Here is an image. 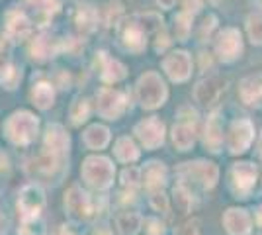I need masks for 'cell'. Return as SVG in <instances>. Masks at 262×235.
Returning <instances> with one entry per match:
<instances>
[{"mask_svg": "<svg viewBox=\"0 0 262 235\" xmlns=\"http://www.w3.org/2000/svg\"><path fill=\"white\" fill-rule=\"evenodd\" d=\"M157 4H159L161 8H164V10H170L176 4V0H157Z\"/></svg>", "mask_w": 262, "mask_h": 235, "instance_id": "obj_45", "label": "cell"}, {"mask_svg": "<svg viewBox=\"0 0 262 235\" xmlns=\"http://www.w3.org/2000/svg\"><path fill=\"white\" fill-rule=\"evenodd\" d=\"M80 175H82V180L86 182L88 186H92L96 190H106L114 182L116 167H114V163L110 161L108 157L92 155L84 159Z\"/></svg>", "mask_w": 262, "mask_h": 235, "instance_id": "obj_2", "label": "cell"}, {"mask_svg": "<svg viewBox=\"0 0 262 235\" xmlns=\"http://www.w3.org/2000/svg\"><path fill=\"white\" fill-rule=\"evenodd\" d=\"M254 139V123L249 118H237L231 122L227 135H225V147L231 155H243L247 153Z\"/></svg>", "mask_w": 262, "mask_h": 235, "instance_id": "obj_6", "label": "cell"}, {"mask_svg": "<svg viewBox=\"0 0 262 235\" xmlns=\"http://www.w3.org/2000/svg\"><path fill=\"white\" fill-rule=\"evenodd\" d=\"M215 53L219 61L233 63L243 53V35L237 28H223L215 39Z\"/></svg>", "mask_w": 262, "mask_h": 235, "instance_id": "obj_9", "label": "cell"}, {"mask_svg": "<svg viewBox=\"0 0 262 235\" xmlns=\"http://www.w3.org/2000/svg\"><path fill=\"white\" fill-rule=\"evenodd\" d=\"M75 24H77L80 34H92L96 30V26H98V10L94 6H90V4L80 6L77 14H75Z\"/></svg>", "mask_w": 262, "mask_h": 235, "instance_id": "obj_25", "label": "cell"}, {"mask_svg": "<svg viewBox=\"0 0 262 235\" xmlns=\"http://www.w3.org/2000/svg\"><path fill=\"white\" fill-rule=\"evenodd\" d=\"M26 6H32L33 12V20L39 24V26H45L47 20L59 12V0H26Z\"/></svg>", "mask_w": 262, "mask_h": 235, "instance_id": "obj_24", "label": "cell"}, {"mask_svg": "<svg viewBox=\"0 0 262 235\" xmlns=\"http://www.w3.org/2000/svg\"><path fill=\"white\" fill-rule=\"evenodd\" d=\"M45 145L55 155H65L71 147V137L65 132L63 125L59 123H49L45 132Z\"/></svg>", "mask_w": 262, "mask_h": 235, "instance_id": "obj_19", "label": "cell"}, {"mask_svg": "<svg viewBox=\"0 0 262 235\" xmlns=\"http://www.w3.org/2000/svg\"><path fill=\"white\" fill-rule=\"evenodd\" d=\"M121 12H123V8H121V2H118V0H112V2H108V6H106V26H116V24L120 22V16Z\"/></svg>", "mask_w": 262, "mask_h": 235, "instance_id": "obj_39", "label": "cell"}, {"mask_svg": "<svg viewBox=\"0 0 262 235\" xmlns=\"http://www.w3.org/2000/svg\"><path fill=\"white\" fill-rule=\"evenodd\" d=\"M59 163H61V155H55L47 149L43 153H39L28 165V173L33 175V177H51L59 168Z\"/></svg>", "mask_w": 262, "mask_h": 235, "instance_id": "obj_20", "label": "cell"}, {"mask_svg": "<svg viewBox=\"0 0 262 235\" xmlns=\"http://www.w3.org/2000/svg\"><path fill=\"white\" fill-rule=\"evenodd\" d=\"M88 114H90V104L86 98H82V96L75 98V102L71 104V110H69L71 122L75 125H82L88 120Z\"/></svg>", "mask_w": 262, "mask_h": 235, "instance_id": "obj_34", "label": "cell"}, {"mask_svg": "<svg viewBox=\"0 0 262 235\" xmlns=\"http://www.w3.org/2000/svg\"><path fill=\"white\" fill-rule=\"evenodd\" d=\"M2 173H4V175L8 173V159L0 153V175H2Z\"/></svg>", "mask_w": 262, "mask_h": 235, "instance_id": "obj_46", "label": "cell"}, {"mask_svg": "<svg viewBox=\"0 0 262 235\" xmlns=\"http://www.w3.org/2000/svg\"><path fill=\"white\" fill-rule=\"evenodd\" d=\"M239 96L247 106H258L262 102V75H251L239 84Z\"/></svg>", "mask_w": 262, "mask_h": 235, "instance_id": "obj_21", "label": "cell"}, {"mask_svg": "<svg viewBox=\"0 0 262 235\" xmlns=\"http://www.w3.org/2000/svg\"><path fill=\"white\" fill-rule=\"evenodd\" d=\"M223 141H225V135H223L221 118H219V114H211L204 127V145L211 153H219L223 147Z\"/></svg>", "mask_w": 262, "mask_h": 235, "instance_id": "obj_18", "label": "cell"}, {"mask_svg": "<svg viewBox=\"0 0 262 235\" xmlns=\"http://www.w3.org/2000/svg\"><path fill=\"white\" fill-rule=\"evenodd\" d=\"M225 89V80L221 77H208L202 78L194 87V98L202 106H211L213 102H217L221 90Z\"/></svg>", "mask_w": 262, "mask_h": 235, "instance_id": "obj_15", "label": "cell"}, {"mask_svg": "<svg viewBox=\"0 0 262 235\" xmlns=\"http://www.w3.org/2000/svg\"><path fill=\"white\" fill-rule=\"evenodd\" d=\"M141 180L145 182V190L164 188L168 182V168L161 161H149L141 168Z\"/></svg>", "mask_w": 262, "mask_h": 235, "instance_id": "obj_17", "label": "cell"}, {"mask_svg": "<svg viewBox=\"0 0 262 235\" xmlns=\"http://www.w3.org/2000/svg\"><path fill=\"white\" fill-rule=\"evenodd\" d=\"M30 32H32V22L28 20L26 14L18 10L8 12V16H6V34H8L10 39H14V41L24 39V37L30 35Z\"/></svg>", "mask_w": 262, "mask_h": 235, "instance_id": "obj_22", "label": "cell"}, {"mask_svg": "<svg viewBox=\"0 0 262 235\" xmlns=\"http://www.w3.org/2000/svg\"><path fill=\"white\" fill-rule=\"evenodd\" d=\"M65 208L71 220H75V222H86L92 216V200L80 186H71L67 190Z\"/></svg>", "mask_w": 262, "mask_h": 235, "instance_id": "obj_12", "label": "cell"}, {"mask_svg": "<svg viewBox=\"0 0 262 235\" xmlns=\"http://www.w3.org/2000/svg\"><path fill=\"white\" fill-rule=\"evenodd\" d=\"M84 143L88 149H104L110 143V130L102 123H94L84 132Z\"/></svg>", "mask_w": 262, "mask_h": 235, "instance_id": "obj_26", "label": "cell"}, {"mask_svg": "<svg viewBox=\"0 0 262 235\" xmlns=\"http://www.w3.org/2000/svg\"><path fill=\"white\" fill-rule=\"evenodd\" d=\"M256 180H258V168L254 167L251 161L233 163L229 170V186L235 198H243V200L249 198L256 186Z\"/></svg>", "mask_w": 262, "mask_h": 235, "instance_id": "obj_5", "label": "cell"}, {"mask_svg": "<svg viewBox=\"0 0 262 235\" xmlns=\"http://www.w3.org/2000/svg\"><path fill=\"white\" fill-rule=\"evenodd\" d=\"M174 235H202L200 233V222L192 220V222H186L176 229Z\"/></svg>", "mask_w": 262, "mask_h": 235, "instance_id": "obj_42", "label": "cell"}, {"mask_svg": "<svg viewBox=\"0 0 262 235\" xmlns=\"http://www.w3.org/2000/svg\"><path fill=\"white\" fill-rule=\"evenodd\" d=\"M256 235H262V233H256Z\"/></svg>", "mask_w": 262, "mask_h": 235, "instance_id": "obj_49", "label": "cell"}, {"mask_svg": "<svg viewBox=\"0 0 262 235\" xmlns=\"http://www.w3.org/2000/svg\"><path fill=\"white\" fill-rule=\"evenodd\" d=\"M147 227V233L149 235H163L164 233V225L161 220H157V218H147V220H143V224Z\"/></svg>", "mask_w": 262, "mask_h": 235, "instance_id": "obj_41", "label": "cell"}, {"mask_svg": "<svg viewBox=\"0 0 262 235\" xmlns=\"http://www.w3.org/2000/svg\"><path fill=\"white\" fill-rule=\"evenodd\" d=\"M178 122H186V123H192V125H196L198 123V112L196 110H192L190 106H184V108H180V112H178Z\"/></svg>", "mask_w": 262, "mask_h": 235, "instance_id": "obj_43", "label": "cell"}, {"mask_svg": "<svg viewBox=\"0 0 262 235\" xmlns=\"http://www.w3.org/2000/svg\"><path fill=\"white\" fill-rule=\"evenodd\" d=\"M178 175H182L186 179L196 180L198 184L206 190H211L217 186L219 180V167L213 161H206V159H196L190 163H182L176 168Z\"/></svg>", "mask_w": 262, "mask_h": 235, "instance_id": "obj_4", "label": "cell"}, {"mask_svg": "<svg viewBox=\"0 0 262 235\" xmlns=\"http://www.w3.org/2000/svg\"><path fill=\"white\" fill-rule=\"evenodd\" d=\"M172 200H174V206L176 210L180 213H188L192 212V206H194V196H192V192L190 188L186 186L184 182H180V184H176L174 188H172Z\"/></svg>", "mask_w": 262, "mask_h": 235, "instance_id": "obj_31", "label": "cell"}, {"mask_svg": "<svg viewBox=\"0 0 262 235\" xmlns=\"http://www.w3.org/2000/svg\"><path fill=\"white\" fill-rule=\"evenodd\" d=\"M170 137H172V143H174V147L178 151H182V153H184V151H190V149L194 147V143H196V137H198L196 125L186 123V122L174 123Z\"/></svg>", "mask_w": 262, "mask_h": 235, "instance_id": "obj_23", "label": "cell"}, {"mask_svg": "<svg viewBox=\"0 0 262 235\" xmlns=\"http://www.w3.org/2000/svg\"><path fill=\"white\" fill-rule=\"evenodd\" d=\"M223 227L229 235H251L252 218L245 208H227L223 212Z\"/></svg>", "mask_w": 262, "mask_h": 235, "instance_id": "obj_13", "label": "cell"}, {"mask_svg": "<svg viewBox=\"0 0 262 235\" xmlns=\"http://www.w3.org/2000/svg\"><path fill=\"white\" fill-rule=\"evenodd\" d=\"M118 35H120V44L123 45V49H127L131 53H141L147 47V35L143 34L141 28L133 20L121 24Z\"/></svg>", "mask_w": 262, "mask_h": 235, "instance_id": "obj_14", "label": "cell"}, {"mask_svg": "<svg viewBox=\"0 0 262 235\" xmlns=\"http://www.w3.org/2000/svg\"><path fill=\"white\" fill-rule=\"evenodd\" d=\"M247 34L252 45H262V16L251 14L247 18Z\"/></svg>", "mask_w": 262, "mask_h": 235, "instance_id": "obj_36", "label": "cell"}, {"mask_svg": "<svg viewBox=\"0 0 262 235\" xmlns=\"http://www.w3.org/2000/svg\"><path fill=\"white\" fill-rule=\"evenodd\" d=\"M96 110L106 120H118L127 110V98L121 90L102 89L96 94Z\"/></svg>", "mask_w": 262, "mask_h": 235, "instance_id": "obj_8", "label": "cell"}, {"mask_svg": "<svg viewBox=\"0 0 262 235\" xmlns=\"http://www.w3.org/2000/svg\"><path fill=\"white\" fill-rule=\"evenodd\" d=\"M61 235H73L71 233V225H63L61 227Z\"/></svg>", "mask_w": 262, "mask_h": 235, "instance_id": "obj_47", "label": "cell"}, {"mask_svg": "<svg viewBox=\"0 0 262 235\" xmlns=\"http://www.w3.org/2000/svg\"><path fill=\"white\" fill-rule=\"evenodd\" d=\"M57 49H59V45H57V41H55L53 37H49V35H39L32 44V55H33V59H37V61H45V59L53 57L55 53H57Z\"/></svg>", "mask_w": 262, "mask_h": 235, "instance_id": "obj_30", "label": "cell"}, {"mask_svg": "<svg viewBox=\"0 0 262 235\" xmlns=\"http://www.w3.org/2000/svg\"><path fill=\"white\" fill-rule=\"evenodd\" d=\"M135 94H137V102L141 104V108H145V110H157L168 98V89H166L163 77L159 73L147 71L137 80Z\"/></svg>", "mask_w": 262, "mask_h": 235, "instance_id": "obj_1", "label": "cell"}, {"mask_svg": "<svg viewBox=\"0 0 262 235\" xmlns=\"http://www.w3.org/2000/svg\"><path fill=\"white\" fill-rule=\"evenodd\" d=\"M45 206V194L37 184L24 186L18 196V210L22 213V220H35Z\"/></svg>", "mask_w": 262, "mask_h": 235, "instance_id": "obj_11", "label": "cell"}, {"mask_svg": "<svg viewBox=\"0 0 262 235\" xmlns=\"http://www.w3.org/2000/svg\"><path fill=\"white\" fill-rule=\"evenodd\" d=\"M30 96H32V102L39 110H47V108L53 106L55 92L49 82H37L32 89V92H30Z\"/></svg>", "mask_w": 262, "mask_h": 235, "instance_id": "obj_29", "label": "cell"}, {"mask_svg": "<svg viewBox=\"0 0 262 235\" xmlns=\"http://www.w3.org/2000/svg\"><path fill=\"white\" fill-rule=\"evenodd\" d=\"M0 82L10 90L16 89V84L20 82V71L12 65L6 55L0 59Z\"/></svg>", "mask_w": 262, "mask_h": 235, "instance_id": "obj_33", "label": "cell"}, {"mask_svg": "<svg viewBox=\"0 0 262 235\" xmlns=\"http://www.w3.org/2000/svg\"><path fill=\"white\" fill-rule=\"evenodd\" d=\"M143 218L135 212H121L116 218V227L120 235H137V231L141 229Z\"/></svg>", "mask_w": 262, "mask_h": 235, "instance_id": "obj_28", "label": "cell"}, {"mask_svg": "<svg viewBox=\"0 0 262 235\" xmlns=\"http://www.w3.org/2000/svg\"><path fill=\"white\" fill-rule=\"evenodd\" d=\"M163 71L174 82H186L192 75V57L184 49H176L163 59Z\"/></svg>", "mask_w": 262, "mask_h": 235, "instance_id": "obj_10", "label": "cell"}, {"mask_svg": "<svg viewBox=\"0 0 262 235\" xmlns=\"http://www.w3.org/2000/svg\"><path fill=\"white\" fill-rule=\"evenodd\" d=\"M96 67L100 71V78L108 84H114V82H120L127 77V69L125 65L118 61V59H112L108 57V53L100 51L98 57H96Z\"/></svg>", "mask_w": 262, "mask_h": 235, "instance_id": "obj_16", "label": "cell"}, {"mask_svg": "<svg viewBox=\"0 0 262 235\" xmlns=\"http://www.w3.org/2000/svg\"><path fill=\"white\" fill-rule=\"evenodd\" d=\"M147 194H149V204L153 206V210H157V212H163V213H168V210H170V200H168V196H166L164 188L147 190Z\"/></svg>", "mask_w": 262, "mask_h": 235, "instance_id": "obj_37", "label": "cell"}, {"mask_svg": "<svg viewBox=\"0 0 262 235\" xmlns=\"http://www.w3.org/2000/svg\"><path fill=\"white\" fill-rule=\"evenodd\" d=\"M114 153H116L118 161H121V163H135L139 159V155H141L139 147L135 145V141L131 137H120L116 141Z\"/></svg>", "mask_w": 262, "mask_h": 235, "instance_id": "obj_27", "label": "cell"}, {"mask_svg": "<svg viewBox=\"0 0 262 235\" xmlns=\"http://www.w3.org/2000/svg\"><path fill=\"white\" fill-rule=\"evenodd\" d=\"M39 122L32 112H14L4 123V134L16 145H28L37 135Z\"/></svg>", "mask_w": 262, "mask_h": 235, "instance_id": "obj_3", "label": "cell"}, {"mask_svg": "<svg viewBox=\"0 0 262 235\" xmlns=\"http://www.w3.org/2000/svg\"><path fill=\"white\" fill-rule=\"evenodd\" d=\"M133 22L141 28V32L145 35L157 34L161 28H163V18L157 14V12H145V14H137L133 18Z\"/></svg>", "mask_w": 262, "mask_h": 235, "instance_id": "obj_32", "label": "cell"}, {"mask_svg": "<svg viewBox=\"0 0 262 235\" xmlns=\"http://www.w3.org/2000/svg\"><path fill=\"white\" fill-rule=\"evenodd\" d=\"M139 182H141V168L127 167L121 173V184H123V186L135 188V186H139Z\"/></svg>", "mask_w": 262, "mask_h": 235, "instance_id": "obj_38", "label": "cell"}, {"mask_svg": "<svg viewBox=\"0 0 262 235\" xmlns=\"http://www.w3.org/2000/svg\"><path fill=\"white\" fill-rule=\"evenodd\" d=\"M202 8V0H186L184 2V12L186 14H196L198 10Z\"/></svg>", "mask_w": 262, "mask_h": 235, "instance_id": "obj_44", "label": "cell"}, {"mask_svg": "<svg viewBox=\"0 0 262 235\" xmlns=\"http://www.w3.org/2000/svg\"><path fill=\"white\" fill-rule=\"evenodd\" d=\"M133 134L139 139L145 149L153 151V149H159V147L164 143V137H166V127H164V122L157 116H149L141 122H137V125L133 127Z\"/></svg>", "mask_w": 262, "mask_h": 235, "instance_id": "obj_7", "label": "cell"}, {"mask_svg": "<svg viewBox=\"0 0 262 235\" xmlns=\"http://www.w3.org/2000/svg\"><path fill=\"white\" fill-rule=\"evenodd\" d=\"M96 235H110V231H108V229H98V231H96Z\"/></svg>", "mask_w": 262, "mask_h": 235, "instance_id": "obj_48", "label": "cell"}, {"mask_svg": "<svg viewBox=\"0 0 262 235\" xmlns=\"http://www.w3.org/2000/svg\"><path fill=\"white\" fill-rule=\"evenodd\" d=\"M43 225L35 220H24L22 227H20V235H43Z\"/></svg>", "mask_w": 262, "mask_h": 235, "instance_id": "obj_40", "label": "cell"}, {"mask_svg": "<svg viewBox=\"0 0 262 235\" xmlns=\"http://www.w3.org/2000/svg\"><path fill=\"white\" fill-rule=\"evenodd\" d=\"M192 14H186L184 10L178 12L174 18V35L176 39H180V41H186L188 39V35L192 32Z\"/></svg>", "mask_w": 262, "mask_h": 235, "instance_id": "obj_35", "label": "cell"}]
</instances>
